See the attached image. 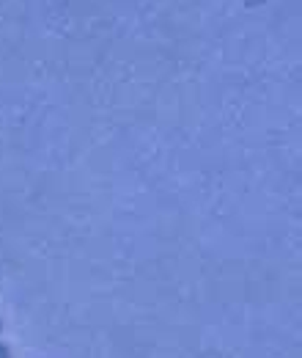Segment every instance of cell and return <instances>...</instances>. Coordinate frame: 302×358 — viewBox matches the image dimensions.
<instances>
[{
  "label": "cell",
  "instance_id": "1",
  "mask_svg": "<svg viewBox=\"0 0 302 358\" xmlns=\"http://www.w3.org/2000/svg\"><path fill=\"white\" fill-rule=\"evenodd\" d=\"M0 358H8V350H6L3 345H0Z\"/></svg>",
  "mask_w": 302,
  "mask_h": 358
}]
</instances>
